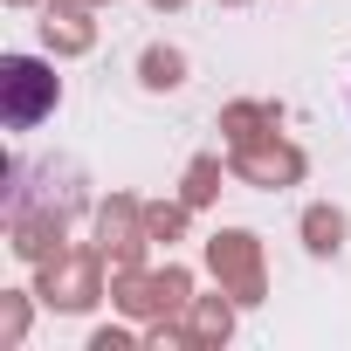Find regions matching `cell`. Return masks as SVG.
Instances as JSON below:
<instances>
[{"mask_svg":"<svg viewBox=\"0 0 351 351\" xmlns=\"http://www.w3.org/2000/svg\"><path fill=\"white\" fill-rule=\"evenodd\" d=\"M110 303H117L124 317H145V324L186 317L193 276H186V269H110Z\"/></svg>","mask_w":351,"mask_h":351,"instance_id":"cell-1","label":"cell"},{"mask_svg":"<svg viewBox=\"0 0 351 351\" xmlns=\"http://www.w3.org/2000/svg\"><path fill=\"white\" fill-rule=\"evenodd\" d=\"M56 97H62V83H56L49 62H35V56H8L0 62V117L14 131H35L56 110Z\"/></svg>","mask_w":351,"mask_h":351,"instance_id":"cell-2","label":"cell"},{"mask_svg":"<svg viewBox=\"0 0 351 351\" xmlns=\"http://www.w3.org/2000/svg\"><path fill=\"white\" fill-rule=\"evenodd\" d=\"M207 269H214V282H221L234 303H262V296H269L262 241H255L248 228H221V234H207Z\"/></svg>","mask_w":351,"mask_h":351,"instance_id":"cell-3","label":"cell"},{"mask_svg":"<svg viewBox=\"0 0 351 351\" xmlns=\"http://www.w3.org/2000/svg\"><path fill=\"white\" fill-rule=\"evenodd\" d=\"M104 248H62L56 262H42V303L49 310H90L97 296H104Z\"/></svg>","mask_w":351,"mask_h":351,"instance_id":"cell-4","label":"cell"},{"mask_svg":"<svg viewBox=\"0 0 351 351\" xmlns=\"http://www.w3.org/2000/svg\"><path fill=\"white\" fill-rule=\"evenodd\" d=\"M145 207L131 200V193H110L104 200V214H97V248H104V262L110 269H138V255H145Z\"/></svg>","mask_w":351,"mask_h":351,"instance_id":"cell-5","label":"cell"},{"mask_svg":"<svg viewBox=\"0 0 351 351\" xmlns=\"http://www.w3.org/2000/svg\"><path fill=\"white\" fill-rule=\"evenodd\" d=\"M234 172H241L248 186H296V180H303V152H296L282 131H269V138L234 145Z\"/></svg>","mask_w":351,"mask_h":351,"instance_id":"cell-6","label":"cell"},{"mask_svg":"<svg viewBox=\"0 0 351 351\" xmlns=\"http://www.w3.org/2000/svg\"><path fill=\"white\" fill-rule=\"evenodd\" d=\"M42 42H49L56 56H90V49H97L90 8H83V0H56V8L42 14Z\"/></svg>","mask_w":351,"mask_h":351,"instance_id":"cell-7","label":"cell"},{"mask_svg":"<svg viewBox=\"0 0 351 351\" xmlns=\"http://www.w3.org/2000/svg\"><path fill=\"white\" fill-rule=\"evenodd\" d=\"M186 324H193V344H200V351L228 344V337H234V296H228V289H221V296H200Z\"/></svg>","mask_w":351,"mask_h":351,"instance_id":"cell-8","label":"cell"},{"mask_svg":"<svg viewBox=\"0 0 351 351\" xmlns=\"http://www.w3.org/2000/svg\"><path fill=\"white\" fill-rule=\"evenodd\" d=\"M276 124H282V110H276V104H228V110H221L228 152H234V145H248V138H269Z\"/></svg>","mask_w":351,"mask_h":351,"instance_id":"cell-9","label":"cell"},{"mask_svg":"<svg viewBox=\"0 0 351 351\" xmlns=\"http://www.w3.org/2000/svg\"><path fill=\"white\" fill-rule=\"evenodd\" d=\"M344 234H351V221H344L337 207H310V214H303V248H310V255H337Z\"/></svg>","mask_w":351,"mask_h":351,"instance_id":"cell-10","label":"cell"},{"mask_svg":"<svg viewBox=\"0 0 351 351\" xmlns=\"http://www.w3.org/2000/svg\"><path fill=\"white\" fill-rule=\"evenodd\" d=\"M138 83H145V90H180V83H186V56H180V49H165V42H158V49H145Z\"/></svg>","mask_w":351,"mask_h":351,"instance_id":"cell-11","label":"cell"},{"mask_svg":"<svg viewBox=\"0 0 351 351\" xmlns=\"http://www.w3.org/2000/svg\"><path fill=\"white\" fill-rule=\"evenodd\" d=\"M186 214H193L186 200H152V207H145V234H152V241H180V234H186Z\"/></svg>","mask_w":351,"mask_h":351,"instance_id":"cell-12","label":"cell"},{"mask_svg":"<svg viewBox=\"0 0 351 351\" xmlns=\"http://www.w3.org/2000/svg\"><path fill=\"white\" fill-rule=\"evenodd\" d=\"M214 193H221V158H193V165H186V186H180V200H186V207H207Z\"/></svg>","mask_w":351,"mask_h":351,"instance_id":"cell-13","label":"cell"},{"mask_svg":"<svg viewBox=\"0 0 351 351\" xmlns=\"http://www.w3.org/2000/svg\"><path fill=\"white\" fill-rule=\"evenodd\" d=\"M28 337V296H0V344H21Z\"/></svg>","mask_w":351,"mask_h":351,"instance_id":"cell-14","label":"cell"},{"mask_svg":"<svg viewBox=\"0 0 351 351\" xmlns=\"http://www.w3.org/2000/svg\"><path fill=\"white\" fill-rule=\"evenodd\" d=\"M90 351H131V330H97Z\"/></svg>","mask_w":351,"mask_h":351,"instance_id":"cell-15","label":"cell"},{"mask_svg":"<svg viewBox=\"0 0 351 351\" xmlns=\"http://www.w3.org/2000/svg\"><path fill=\"white\" fill-rule=\"evenodd\" d=\"M152 8H186V0H152Z\"/></svg>","mask_w":351,"mask_h":351,"instance_id":"cell-16","label":"cell"},{"mask_svg":"<svg viewBox=\"0 0 351 351\" xmlns=\"http://www.w3.org/2000/svg\"><path fill=\"white\" fill-rule=\"evenodd\" d=\"M228 8H241V0H228Z\"/></svg>","mask_w":351,"mask_h":351,"instance_id":"cell-17","label":"cell"},{"mask_svg":"<svg viewBox=\"0 0 351 351\" xmlns=\"http://www.w3.org/2000/svg\"><path fill=\"white\" fill-rule=\"evenodd\" d=\"M83 8H97V0H83Z\"/></svg>","mask_w":351,"mask_h":351,"instance_id":"cell-18","label":"cell"},{"mask_svg":"<svg viewBox=\"0 0 351 351\" xmlns=\"http://www.w3.org/2000/svg\"><path fill=\"white\" fill-rule=\"evenodd\" d=\"M14 8H28V0H14Z\"/></svg>","mask_w":351,"mask_h":351,"instance_id":"cell-19","label":"cell"}]
</instances>
